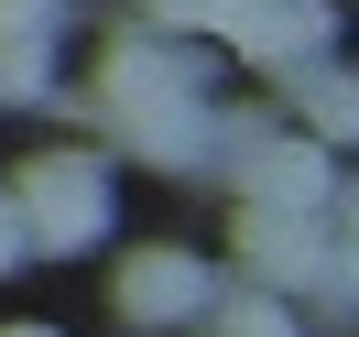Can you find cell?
Wrapping results in <instances>:
<instances>
[{
  "instance_id": "6da1fadb",
  "label": "cell",
  "mask_w": 359,
  "mask_h": 337,
  "mask_svg": "<svg viewBox=\"0 0 359 337\" xmlns=\"http://www.w3.org/2000/svg\"><path fill=\"white\" fill-rule=\"evenodd\" d=\"M0 185H11V207H22L33 250H98L109 240V163L98 153H33Z\"/></svg>"
},
{
  "instance_id": "7a4b0ae2",
  "label": "cell",
  "mask_w": 359,
  "mask_h": 337,
  "mask_svg": "<svg viewBox=\"0 0 359 337\" xmlns=\"http://www.w3.org/2000/svg\"><path fill=\"white\" fill-rule=\"evenodd\" d=\"M175 98H207V55L196 33H163V22H131L98 44V109L131 120V109H175Z\"/></svg>"
},
{
  "instance_id": "3957f363",
  "label": "cell",
  "mask_w": 359,
  "mask_h": 337,
  "mask_svg": "<svg viewBox=\"0 0 359 337\" xmlns=\"http://www.w3.org/2000/svg\"><path fill=\"white\" fill-rule=\"evenodd\" d=\"M327 218H305V207H240V228H229V261H240V283L250 294H305L316 283V261H327Z\"/></svg>"
},
{
  "instance_id": "277c9868",
  "label": "cell",
  "mask_w": 359,
  "mask_h": 337,
  "mask_svg": "<svg viewBox=\"0 0 359 337\" xmlns=\"http://www.w3.org/2000/svg\"><path fill=\"white\" fill-rule=\"evenodd\" d=\"M207 294H218V272L196 261V250H131V261L109 272V315L120 326H153V337H175V326H196L207 315Z\"/></svg>"
},
{
  "instance_id": "5b68a950",
  "label": "cell",
  "mask_w": 359,
  "mask_h": 337,
  "mask_svg": "<svg viewBox=\"0 0 359 337\" xmlns=\"http://www.w3.org/2000/svg\"><path fill=\"white\" fill-rule=\"evenodd\" d=\"M218 44L250 55L262 76H294L305 55L337 44V11H327V0H229V11H218Z\"/></svg>"
},
{
  "instance_id": "8992f818",
  "label": "cell",
  "mask_w": 359,
  "mask_h": 337,
  "mask_svg": "<svg viewBox=\"0 0 359 337\" xmlns=\"http://www.w3.org/2000/svg\"><path fill=\"white\" fill-rule=\"evenodd\" d=\"M283 109H294V131L305 142H359V66H337V55H305V66L283 76Z\"/></svg>"
},
{
  "instance_id": "52a82bcc",
  "label": "cell",
  "mask_w": 359,
  "mask_h": 337,
  "mask_svg": "<svg viewBox=\"0 0 359 337\" xmlns=\"http://www.w3.org/2000/svg\"><path fill=\"white\" fill-rule=\"evenodd\" d=\"M55 76V0H0V98H44Z\"/></svg>"
},
{
  "instance_id": "ba28073f",
  "label": "cell",
  "mask_w": 359,
  "mask_h": 337,
  "mask_svg": "<svg viewBox=\"0 0 359 337\" xmlns=\"http://www.w3.org/2000/svg\"><path fill=\"white\" fill-rule=\"evenodd\" d=\"M196 337H305V305H283V294H207V315H196Z\"/></svg>"
},
{
  "instance_id": "9c48e42d",
  "label": "cell",
  "mask_w": 359,
  "mask_h": 337,
  "mask_svg": "<svg viewBox=\"0 0 359 337\" xmlns=\"http://www.w3.org/2000/svg\"><path fill=\"white\" fill-rule=\"evenodd\" d=\"M33 240H22V207H11V185H0V272H22Z\"/></svg>"
},
{
  "instance_id": "30bf717a",
  "label": "cell",
  "mask_w": 359,
  "mask_h": 337,
  "mask_svg": "<svg viewBox=\"0 0 359 337\" xmlns=\"http://www.w3.org/2000/svg\"><path fill=\"white\" fill-rule=\"evenodd\" d=\"M327 207H337V250H348V261H359V185H337Z\"/></svg>"
},
{
  "instance_id": "8fae6325",
  "label": "cell",
  "mask_w": 359,
  "mask_h": 337,
  "mask_svg": "<svg viewBox=\"0 0 359 337\" xmlns=\"http://www.w3.org/2000/svg\"><path fill=\"white\" fill-rule=\"evenodd\" d=\"M0 337H55V326H0Z\"/></svg>"
},
{
  "instance_id": "7c38bea8",
  "label": "cell",
  "mask_w": 359,
  "mask_h": 337,
  "mask_svg": "<svg viewBox=\"0 0 359 337\" xmlns=\"http://www.w3.org/2000/svg\"><path fill=\"white\" fill-rule=\"evenodd\" d=\"M153 11H163V0H142V22H153Z\"/></svg>"
}]
</instances>
